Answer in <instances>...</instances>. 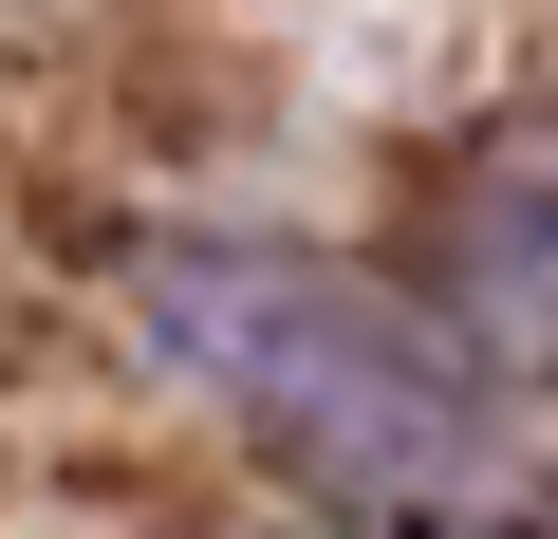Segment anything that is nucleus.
Returning a JSON list of instances; mask_svg holds the SVG:
<instances>
[{
	"label": "nucleus",
	"instance_id": "1",
	"mask_svg": "<svg viewBox=\"0 0 558 539\" xmlns=\"http://www.w3.org/2000/svg\"><path fill=\"white\" fill-rule=\"evenodd\" d=\"M131 317H149V354H168L186 391H223L299 483H336V502H373V520H447V502H484V391L428 354L410 298L354 280V260L186 223V242H149Z\"/></svg>",
	"mask_w": 558,
	"mask_h": 539
},
{
	"label": "nucleus",
	"instance_id": "2",
	"mask_svg": "<svg viewBox=\"0 0 558 539\" xmlns=\"http://www.w3.org/2000/svg\"><path fill=\"white\" fill-rule=\"evenodd\" d=\"M447 280H465V317H484V335L558 354V131H539V149H502V168L447 205Z\"/></svg>",
	"mask_w": 558,
	"mask_h": 539
}]
</instances>
